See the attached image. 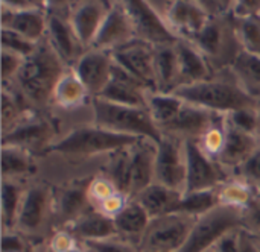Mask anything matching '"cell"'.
Segmentation results:
<instances>
[{"instance_id": "6da1fadb", "label": "cell", "mask_w": 260, "mask_h": 252, "mask_svg": "<svg viewBox=\"0 0 260 252\" xmlns=\"http://www.w3.org/2000/svg\"><path fill=\"white\" fill-rule=\"evenodd\" d=\"M172 94L186 103L219 114H230L242 108H256L259 103V99L242 87L232 68L222 70L219 75H213L203 82L180 87Z\"/></svg>"}, {"instance_id": "7a4b0ae2", "label": "cell", "mask_w": 260, "mask_h": 252, "mask_svg": "<svg viewBox=\"0 0 260 252\" xmlns=\"http://www.w3.org/2000/svg\"><path fill=\"white\" fill-rule=\"evenodd\" d=\"M67 68L66 62L46 37L37 44L34 53L24 59L15 79L18 91H21L34 108H44L52 102L53 91Z\"/></svg>"}, {"instance_id": "3957f363", "label": "cell", "mask_w": 260, "mask_h": 252, "mask_svg": "<svg viewBox=\"0 0 260 252\" xmlns=\"http://www.w3.org/2000/svg\"><path fill=\"white\" fill-rule=\"evenodd\" d=\"M142 138L116 134L93 125L76 126L62 140L53 143L47 154H59L67 158H90L99 154H114L137 145Z\"/></svg>"}, {"instance_id": "277c9868", "label": "cell", "mask_w": 260, "mask_h": 252, "mask_svg": "<svg viewBox=\"0 0 260 252\" xmlns=\"http://www.w3.org/2000/svg\"><path fill=\"white\" fill-rule=\"evenodd\" d=\"M94 125L116 134L140 137L155 141L161 140V132L154 123L148 108L117 105L101 97L91 99Z\"/></svg>"}, {"instance_id": "5b68a950", "label": "cell", "mask_w": 260, "mask_h": 252, "mask_svg": "<svg viewBox=\"0 0 260 252\" xmlns=\"http://www.w3.org/2000/svg\"><path fill=\"white\" fill-rule=\"evenodd\" d=\"M190 43L201 52L212 71L232 68L233 62L242 52L236 35L235 15L230 12L222 17L210 18L204 29Z\"/></svg>"}, {"instance_id": "8992f818", "label": "cell", "mask_w": 260, "mask_h": 252, "mask_svg": "<svg viewBox=\"0 0 260 252\" xmlns=\"http://www.w3.org/2000/svg\"><path fill=\"white\" fill-rule=\"evenodd\" d=\"M241 228H244V210L218 205L197 219L186 245L180 252L209 251L225 234Z\"/></svg>"}, {"instance_id": "52a82bcc", "label": "cell", "mask_w": 260, "mask_h": 252, "mask_svg": "<svg viewBox=\"0 0 260 252\" xmlns=\"http://www.w3.org/2000/svg\"><path fill=\"white\" fill-rule=\"evenodd\" d=\"M197 219L198 218L178 213L151 219V224L140 240L139 251L180 252L186 245Z\"/></svg>"}, {"instance_id": "ba28073f", "label": "cell", "mask_w": 260, "mask_h": 252, "mask_svg": "<svg viewBox=\"0 0 260 252\" xmlns=\"http://www.w3.org/2000/svg\"><path fill=\"white\" fill-rule=\"evenodd\" d=\"M122 3L133 23L136 40L145 41L154 47L174 46L180 41L151 2L125 0Z\"/></svg>"}, {"instance_id": "9c48e42d", "label": "cell", "mask_w": 260, "mask_h": 252, "mask_svg": "<svg viewBox=\"0 0 260 252\" xmlns=\"http://www.w3.org/2000/svg\"><path fill=\"white\" fill-rule=\"evenodd\" d=\"M47 2V40L52 47L66 62V65H75L82 56V44L79 43L75 29L72 26V3L66 2Z\"/></svg>"}, {"instance_id": "30bf717a", "label": "cell", "mask_w": 260, "mask_h": 252, "mask_svg": "<svg viewBox=\"0 0 260 252\" xmlns=\"http://www.w3.org/2000/svg\"><path fill=\"white\" fill-rule=\"evenodd\" d=\"M56 126L52 119L43 116L35 110L23 122L15 125L6 134H2V146L20 148L30 155H46L52 146Z\"/></svg>"}, {"instance_id": "8fae6325", "label": "cell", "mask_w": 260, "mask_h": 252, "mask_svg": "<svg viewBox=\"0 0 260 252\" xmlns=\"http://www.w3.org/2000/svg\"><path fill=\"white\" fill-rule=\"evenodd\" d=\"M186 146V187L184 195L215 190L229 178L224 167L206 155L197 141H184Z\"/></svg>"}, {"instance_id": "7c38bea8", "label": "cell", "mask_w": 260, "mask_h": 252, "mask_svg": "<svg viewBox=\"0 0 260 252\" xmlns=\"http://www.w3.org/2000/svg\"><path fill=\"white\" fill-rule=\"evenodd\" d=\"M155 183L184 195L186 187V146L184 140L163 135L157 145Z\"/></svg>"}, {"instance_id": "4fadbf2b", "label": "cell", "mask_w": 260, "mask_h": 252, "mask_svg": "<svg viewBox=\"0 0 260 252\" xmlns=\"http://www.w3.org/2000/svg\"><path fill=\"white\" fill-rule=\"evenodd\" d=\"M227 114H219L201 106L184 102L180 114L165 128L160 129L161 135H172L184 141H200L210 129L219 125Z\"/></svg>"}, {"instance_id": "5bb4252c", "label": "cell", "mask_w": 260, "mask_h": 252, "mask_svg": "<svg viewBox=\"0 0 260 252\" xmlns=\"http://www.w3.org/2000/svg\"><path fill=\"white\" fill-rule=\"evenodd\" d=\"M155 49L157 47L145 41L133 40L131 43L111 52V56L117 65H120L129 75H133L142 84H145L151 93H157L155 67H154Z\"/></svg>"}, {"instance_id": "9a60e30c", "label": "cell", "mask_w": 260, "mask_h": 252, "mask_svg": "<svg viewBox=\"0 0 260 252\" xmlns=\"http://www.w3.org/2000/svg\"><path fill=\"white\" fill-rule=\"evenodd\" d=\"M165 18L171 30L180 38L190 41L193 40L209 23L210 17L200 6L198 2L175 0L166 2V8H155Z\"/></svg>"}, {"instance_id": "2e32d148", "label": "cell", "mask_w": 260, "mask_h": 252, "mask_svg": "<svg viewBox=\"0 0 260 252\" xmlns=\"http://www.w3.org/2000/svg\"><path fill=\"white\" fill-rule=\"evenodd\" d=\"M114 61L111 52L98 50V49H87L78 62L73 65L75 73L84 84L85 90L88 91L90 97H99L104 88L107 87Z\"/></svg>"}, {"instance_id": "e0dca14e", "label": "cell", "mask_w": 260, "mask_h": 252, "mask_svg": "<svg viewBox=\"0 0 260 252\" xmlns=\"http://www.w3.org/2000/svg\"><path fill=\"white\" fill-rule=\"evenodd\" d=\"M151 91L145 84L123 70L114 62L111 70V78L101 93V99L117 105H128L137 108H148V97Z\"/></svg>"}, {"instance_id": "ac0fdd59", "label": "cell", "mask_w": 260, "mask_h": 252, "mask_svg": "<svg viewBox=\"0 0 260 252\" xmlns=\"http://www.w3.org/2000/svg\"><path fill=\"white\" fill-rule=\"evenodd\" d=\"M136 40L133 23L122 2H113L108 15L105 17L90 49L114 52L116 49Z\"/></svg>"}, {"instance_id": "d6986e66", "label": "cell", "mask_w": 260, "mask_h": 252, "mask_svg": "<svg viewBox=\"0 0 260 252\" xmlns=\"http://www.w3.org/2000/svg\"><path fill=\"white\" fill-rule=\"evenodd\" d=\"M50 207H53V190L47 184L38 183L27 187L23 193L15 228L24 234L37 233Z\"/></svg>"}, {"instance_id": "ffe728a7", "label": "cell", "mask_w": 260, "mask_h": 252, "mask_svg": "<svg viewBox=\"0 0 260 252\" xmlns=\"http://www.w3.org/2000/svg\"><path fill=\"white\" fill-rule=\"evenodd\" d=\"M90 181L91 178L75 179L53 192V208L56 211L58 221L64 227H69L88 208H91V204L88 201Z\"/></svg>"}, {"instance_id": "44dd1931", "label": "cell", "mask_w": 260, "mask_h": 252, "mask_svg": "<svg viewBox=\"0 0 260 252\" xmlns=\"http://www.w3.org/2000/svg\"><path fill=\"white\" fill-rule=\"evenodd\" d=\"M113 2H102V0H88L72 3V26L75 33L82 44V47L90 49L105 17L111 9Z\"/></svg>"}, {"instance_id": "7402d4cb", "label": "cell", "mask_w": 260, "mask_h": 252, "mask_svg": "<svg viewBox=\"0 0 260 252\" xmlns=\"http://www.w3.org/2000/svg\"><path fill=\"white\" fill-rule=\"evenodd\" d=\"M2 29L12 30L27 41L38 44L47 35V6L14 11L2 3Z\"/></svg>"}, {"instance_id": "603a6c76", "label": "cell", "mask_w": 260, "mask_h": 252, "mask_svg": "<svg viewBox=\"0 0 260 252\" xmlns=\"http://www.w3.org/2000/svg\"><path fill=\"white\" fill-rule=\"evenodd\" d=\"M260 148L259 137L247 134L233 125L229 123L227 120V128H225V143L218 155L216 161L222 167H230L238 170L257 149Z\"/></svg>"}, {"instance_id": "cb8c5ba5", "label": "cell", "mask_w": 260, "mask_h": 252, "mask_svg": "<svg viewBox=\"0 0 260 252\" xmlns=\"http://www.w3.org/2000/svg\"><path fill=\"white\" fill-rule=\"evenodd\" d=\"M131 178H133V199L146 187L155 183V160L157 143L142 138L131 149Z\"/></svg>"}, {"instance_id": "d4e9b609", "label": "cell", "mask_w": 260, "mask_h": 252, "mask_svg": "<svg viewBox=\"0 0 260 252\" xmlns=\"http://www.w3.org/2000/svg\"><path fill=\"white\" fill-rule=\"evenodd\" d=\"M175 50L178 56V88L203 82L213 76L209 62L190 41L180 40L175 44Z\"/></svg>"}, {"instance_id": "484cf974", "label": "cell", "mask_w": 260, "mask_h": 252, "mask_svg": "<svg viewBox=\"0 0 260 252\" xmlns=\"http://www.w3.org/2000/svg\"><path fill=\"white\" fill-rule=\"evenodd\" d=\"M66 230H69L82 243L105 240V239H111L117 236L114 221L93 207L88 208L73 224L66 227Z\"/></svg>"}, {"instance_id": "4316f807", "label": "cell", "mask_w": 260, "mask_h": 252, "mask_svg": "<svg viewBox=\"0 0 260 252\" xmlns=\"http://www.w3.org/2000/svg\"><path fill=\"white\" fill-rule=\"evenodd\" d=\"M113 221L117 230V237L136 245L137 248L151 224L149 214L136 199H131L123 210L113 218Z\"/></svg>"}, {"instance_id": "83f0119b", "label": "cell", "mask_w": 260, "mask_h": 252, "mask_svg": "<svg viewBox=\"0 0 260 252\" xmlns=\"http://www.w3.org/2000/svg\"><path fill=\"white\" fill-rule=\"evenodd\" d=\"M181 198L183 193L154 183L143 192H140L134 199L146 210L151 219H155L166 214H172Z\"/></svg>"}, {"instance_id": "f1b7e54d", "label": "cell", "mask_w": 260, "mask_h": 252, "mask_svg": "<svg viewBox=\"0 0 260 252\" xmlns=\"http://www.w3.org/2000/svg\"><path fill=\"white\" fill-rule=\"evenodd\" d=\"M154 67L157 93L172 94L178 88V56L175 44L155 49Z\"/></svg>"}, {"instance_id": "f546056e", "label": "cell", "mask_w": 260, "mask_h": 252, "mask_svg": "<svg viewBox=\"0 0 260 252\" xmlns=\"http://www.w3.org/2000/svg\"><path fill=\"white\" fill-rule=\"evenodd\" d=\"M34 111L35 108L26 100L21 91H15L12 87H2V134L11 131Z\"/></svg>"}, {"instance_id": "4dcf8cb0", "label": "cell", "mask_w": 260, "mask_h": 252, "mask_svg": "<svg viewBox=\"0 0 260 252\" xmlns=\"http://www.w3.org/2000/svg\"><path fill=\"white\" fill-rule=\"evenodd\" d=\"M87 97H90L88 91L85 90L84 84L81 82V79L78 78L75 70L69 67L64 71V75L61 76V79L53 91L52 102L61 108L70 110V108L81 106L87 100Z\"/></svg>"}, {"instance_id": "1f68e13d", "label": "cell", "mask_w": 260, "mask_h": 252, "mask_svg": "<svg viewBox=\"0 0 260 252\" xmlns=\"http://www.w3.org/2000/svg\"><path fill=\"white\" fill-rule=\"evenodd\" d=\"M131 148L111 154V160L104 167V175L116 186L119 193L125 195L129 199H133L131 152H129Z\"/></svg>"}, {"instance_id": "d6a6232c", "label": "cell", "mask_w": 260, "mask_h": 252, "mask_svg": "<svg viewBox=\"0 0 260 252\" xmlns=\"http://www.w3.org/2000/svg\"><path fill=\"white\" fill-rule=\"evenodd\" d=\"M184 106V100L175 94L151 93L148 97V110L158 129L169 125Z\"/></svg>"}, {"instance_id": "836d02e7", "label": "cell", "mask_w": 260, "mask_h": 252, "mask_svg": "<svg viewBox=\"0 0 260 252\" xmlns=\"http://www.w3.org/2000/svg\"><path fill=\"white\" fill-rule=\"evenodd\" d=\"M23 193L20 186L12 179H3L2 183V202H0V214L3 233L12 231L17 227L18 211L23 199Z\"/></svg>"}, {"instance_id": "e575fe53", "label": "cell", "mask_w": 260, "mask_h": 252, "mask_svg": "<svg viewBox=\"0 0 260 252\" xmlns=\"http://www.w3.org/2000/svg\"><path fill=\"white\" fill-rule=\"evenodd\" d=\"M232 70L251 96L256 97V94H260V56L242 50Z\"/></svg>"}, {"instance_id": "d590c367", "label": "cell", "mask_w": 260, "mask_h": 252, "mask_svg": "<svg viewBox=\"0 0 260 252\" xmlns=\"http://www.w3.org/2000/svg\"><path fill=\"white\" fill-rule=\"evenodd\" d=\"M256 187L251 184L245 183L244 179H227L222 183L216 190H218V198H219V205H227L239 210H245L254 195ZM257 190V189H256Z\"/></svg>"}, {"instance_id": "8d00e7d4", "label": "cell", "mask_w": 260, "mask_h": 252, "mask_svg": "<svg viewBox=\"0 0 260 252\" xmlns=\"http://www.w3.org/2000/svg\"><path fill=\"white\" fill-rule=\"evenodd\" d=\"M218 205H219L218 190L216 189L204 190V192H197V193H190V195H183V198L177 204L174 213L200 218V216L212 211Z\"/></svg>"}, {"instance_id": "74e56055", "label": "cell", "mask_w": 260, "mask_h": 252, "mask_svg": "<svg viewBox=\"0 0 260 252\" xmlns=\"http://www.w3.org/2000/svg\"><path fill=\"white\" fill-rule=\"evenodd\" d=\"M35 172L30 154L12 146H2V175L3 179L30 175Z\"/></svg>"}, {"instance_id": "f35d334b", "label": "cell", "mask_w": 260, "mask_h": 252, "mask_svg": "<svg viewBox=\"0 0 260 252\" xmlns=\"http://www.w3.org/2000/svg\"><path fill=\"white\" fill-rule=\"evenodd\" d=\"M236 35L244 52L260 56V15L236 18Z\"/></svg>"}, {"instance_id": "ab89813d", "label": "cell", "mask_w": 260, "mask_h": 252, "mask_svg": "<svg viewBox=\"0 0 260 252\" xmlns=\"http://www.w3.org/2000/svg\"><path fill=\"white\" fill-rule=\"evenodd\" d=\"M225 128H227V116L219 125H216L213 129H210L198 141V146L201 148V151L206 155H209L210 158H213L215 161H216L218 155L221 154V151L224 148V143H225Z\"/></svg>"}, {"instance_id": "60d3db41", "label": "cell", "mask_w": 260, "mask_h": 252, "mask_svg": "<svg viewBox=\"0 0 260 252\" xmlns=\"http://www.w3.org/2000/svg\"><path fill=\"white\" fill-rule=\"evenodd\" d=\"M117 193H119V190L105 175L91 176V181L88 186V201L93 208H98L104 201H107L108 198H111Z\"/></svg>"}, {"instance_id": "b9f144b4", "label": "cell", "mask_w": 260, "mask_h": 252, "mask_svg": "<svg viewBox=\"0 0 260 252\" xmlns=\"http://www.w3.org/2000/svg\"><path fill=\"white\" fill-rule=\"evenodd\" d=\"M227 120L235 128L257 137V106L233 111L227 114Z\"/></svg>"}, {"instance_id": "7bdbcfd3", "label": "cell", "mask_w": 260, "mask_h": 252, "mask_svg": "<svg viewBox=\"0 0 260 252\" xmlns=\"http://www.w3.org/2000/svg\"><path fill=\"white\" fill-rule=\"evenodd\" d=\"M35 49H37V44L27 41L21 35L8 29H2V50H9V52L21 55L23 58H27L29 55L34 53Z\"/></svg>"}, {"instance_id": "ee69618b", "label": "cell", "mask_w": 260, "mask_h": 252, "mask_svg": "<svg viewBox=\"0 0 260 252\" xmlns=\"http://www.w3.org/2000/svg\"><path fill=\"white\" fill-rule=\"evenodd\" d=\"M24 59L21 55L9 52V50H2V87H8V84L11 81H15L23 64Z\"/></svg>"}, {"instance_id": "f6af8a7d", "label": "cell", "mask_w": 260, "mask_h": 252, "mask_svg": "<svg viewBox=\"0 0 260 252\" xmlns=\"http://www.w3.org/2000/svg\"><path fill=\"white\" fill-rule=\"evenodd\" d=\"M84 245L91 252H140L136 245H133L117 236L111 237V239H105V240L87 242Z\"/></svg>"}, {"instance_id": "bcb514c9", "label": "cell", "mask_w": 260, "mask_h": 252, "mask_svg": "<svg viewBox=\"0 0 260 252\" xmlns=\"http://www.w3.org/2000/svg\"><path fill=\"white\" fill-rule=\"evenodd\" d=\"M241 179L260 189V148L236 170Z\"/></svg>"}, {"instance_id": "7dc6e473", "label": "cell", "mask_w": 260, "mask_h": 252, "mask_svg": "<svg viewBox=\"0 0 260 252\" xmlns=\"http://www.w3.org/2000/svg\"><path fill=\"white\" fill-rule=\"evenodd\" d=\"M244 230L254 236H260V190H257L248 207L244 210Z\"/></svg>"}, {"instance_id": "c3c4849f", "label": "cell", "mask_w": 260, "mask_h": 252, "mask_svg": "<svg viewBox=\"0 0 260 252\" xmlns=\"http://www.w3.org/2000/svg\"><path fill=\"white\" fill-rule=\"evenodd\" d=\"M79 240L69 231V230H59L56 231L49 242V251L52 252H67L69 249H72L75 245H78Z\"/></svg>"}, {"instance_id": "681fc988", "label": "cell", "mask_w": 260, "mask_h": 252, "mask_svg": "<svg viewBox=\"0 0 260 252\" xmlns=\"http://www.w3.org/2000/svg\"><path fill=\"white\" fill-rule=\"evenodd\" d=\"M198 3L210 18L227 15L233 11V6H235V2H230V0H221V2H218V0H207V2L198 0Z\"/></svg>"}, {"instance_id": "f907efd6", "label": "cell", "mask_w": 260, "mask_h": 252, "mask_svg": "<svg viewBox=\"0 0 260 252\" xmlns=\"http://www.w3.org/2000/svg\"><path fill=\"white\" fill-rule=\"evenodd\" d=\"M232 14L236 18H248L260 15V0H239L235 2Z\"/></svg>"}, {"instance_id": "816d5d0a", "label": "cell", "mask_w": 260, "mask_h": 252, "mask_svg": "<svg viewBox=\"0 0 260 252\" xmlns=\"http://www.w3.org/2000/svg\"><path fill=\"white\" fill-rule=\"evenodd\" d=\"M241 230H235V231L225 234L222 239H219L216 242V245L212 249L215 252H239V246H241Z\"/></svg>"}, {"instance_id": "f5cc1de1", "label": "cell", "mask_w": 260, "mask_h": 252, "mask_svg": "<svg viewBox=\"0 0 260 252\" xmlns=\"http://www.w3.org/2000/svg\"><path fill=\"white\" fill-rule=\"evenodd\" d=\"M27 242L14 231H6L2 236V252H26Z\"/></svg>"}, {"instance_id": "db71d44e", "label": "cell", "mask_w": 260, "mask_h": 252, "mask_svg": "<svg viewBox=\"0 0 260 252\" xmlns=\"http://www.w3.org/2000/svg\"><path fill=\"white\" fill-rule=\"evenodd\" d=\"M2 3L14 11H27V9H38L47 6V2H37V0H5Z\"/></svg>"}, {"instance_id": "11a10c76", "label": "cell", "mask_w": 260, "mask_h": 252, "mask_svg": "<svg viewBox=\"0 0 260 252\" xmlns=\"http://www.w3.org/2000/svg\"><path fill=\"white\" fill-rule=\"evenodd\" d=\"M239 252H260V243L257 236L248 233L247 230H241V246Z\"/></svg>"}, {"instance_id": "9f6ffc18", "label": "cell", "mask_w": 260, "mask_h": 252, "mask_svg": "<svg viewBox=\"0 0 260 252\" xmlns=\"http://www.w3.org/2000/svg\"><path fill=\"white\" fill-rule=\"evenodd\" d=\"M257 137L260 140V99L259 103H257Z\"/></svg>"}, {"instance_id": "6f0895ef", "label": "cell", "mask_w": 260, "mask_h": 252, "mask_svg": "<svg viewBox=\"0 0 260 252\" xmlns=\"http://www.w3.org/2000/svg\"><path fill=\"white\" fill-rule=\"evenodd\" d=\"M26 252H37L35 251V248L30 245V243H27V248H26Z\"/></svg>"}, {"instance_id": "680465c9", "label": "cell", "mask_w": 260, "mask_h": 252, "mask_svg": "<svg viewBox=\"0 0 260 252\" xmlns=\"http://www.w3.org/2000/svg\"><path fill=\"white\" fill-rule=\"evenodd\" d=\"M204 252H215L213 249H209V251H204Z\"/></svg>"}, {"instance_id": "91938a15", "label": "cell", "mask_w": 260, "mask_h": 252, "mask_svg": "<svg viewBox=\"0 0 260 252\" xmlns=\"http://www.w3.org/2000/svg\"><path fill=\"white\" fill-rule=\"evenodd\" d=\"M257 239H259V243H260V236H257Z\"/></svg>"}, {"instance_id": "94428289", "label": "cell", "mask_w": 260, "mask_h": 252, "mask_svg": "<svg viewBox=\"0 0 260 252\" xmlns=\"http://www.w3.org/2000/svg\"><path fill=\"white\" fill-rule=\"evenodd\" d=\"M46 252H52V251H49V249H47V251H46Z\"/></svg>"}, {"instance_id": "6125c7cd", "label": "cell", "mask_w": 260, "mask_h": 252, "mask_svg": "<svg viewBox=\"0 0 260 252\" xmlns=\"http://www.w3.org/2000/svg\"><path fill=\"white\" fill-rule=\"evenodd\" d=\"M88 252H91V251H90V249H88Z\"/></svg>"}]
</instances>
